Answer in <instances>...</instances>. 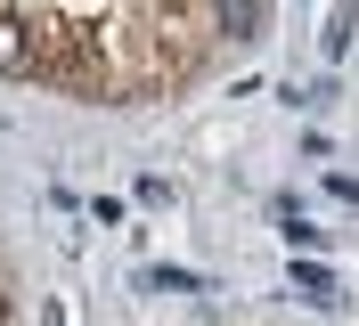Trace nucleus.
<instances>
[{
	"label": "nucleus",
	"mask_w": 359,
	"mask_h": 326,
	"mask_svg": "<svg viewBox=\"0 0 359 326\" xmlns=\"http://www.w3.org/2000/svg\"><path fill=\"white\" fill-rule=\"evenodd\" d=\"M33 33H25V17H0V74H33Z\"/></svg>",
	"instance_id": "nucleus-1"
},
{
	"label": "nucleus",
	"mask_w": 359,
	"mask_h": 326,
	"mask_svg": "<svg viewBox=\"0 0 359 326\" xmlns=\"http://www.w3.org/2000/svg\"><path fill=\"white\" fill-rule=\"evenodd\" d=\"M212 8H221V25L237 33V41H253V33H262V0H212Z\"/></svg>",
	"instance_id": "nucleus-2"
},
{
	"label": "nucleus",
	"mask_w": 359,
	"mask_h": 326,
	"mask_svg": "<svg viewBox=\"0 0 359 326\" xmlns=\"http://www.w3.org/2000/svg\"><path fill=\"white\" fill-rule=\"evenodd\" d=\"M294 294H311V302H335V269H318V261H294Z\"/></svg>",
	"instance_id": "nucleus-3"
},
{
	"label": "nucleus",
	"mask_w": 359,
	"mask_h": 326,
	"mask_svg": "<svg viewBox=\"0 0 359 326\" xmlns=\"http://www.w3.org/2000/svg\"><path fill=\"white\" fill-rule=\"evenodd\" d=\"M286 245H294V253H311V245H318V229H311V220H294V204H286Z\"/></svg>",
	"instance_id": "nucleus-4"
}]
</instances>
